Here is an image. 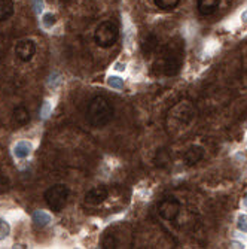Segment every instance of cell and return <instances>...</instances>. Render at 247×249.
<instances>
[{
  "mask_svg": "<svg viewBox=\"0 0 247 249\" xmlns=\"http://www.w3.org/2000/svg\"><path fill=\"white\" fill-rule=\"evenodd\" d=\"M107 84H109V87L115 88V89H122L124 88V79L119 78V76H109Z\"/></svg>",
  "mask_w": 247,
  "mask_h": 249,
  "instance_id": "17",
  "label": "cell"
},
{
  "mask_svg": "<svg viewBox=\"0 0 247 249\" xmlns=\"http://www.w3.org/2000/svg\"><path fill=\"white\" fill-rule=\"evenodd\" d=\"M69 188L63 184H57L51 187L47 193H45V200H47V205L49 206L51 211L54 212H61L69 198Z\"/></svg>",
  "mask_w": 247,
  "mask_h": 249,
  "instance_id": "4",
  "label": "cell"
},
{
  "mask_svg": "<svg viewBox=\"0 0 247 249\" xmlns=\"http://www.w3.org/2000/svg\"><path fill=\"white\" fill-rule=\"evenodd\" d=\"M179 2L181 0H153L155 6L160 8L161 11H173L174 8H177Z\"/></svg>",
  "mask_w": 247,
  "mask_h": 249,
  "instance_id": "16",
  "label": "cell"
},
{
  "mask_svg": "<svg viewBox=\"0 0 247 249\" xmlns=\"http://www.w3.org/2000/svg\"><path fill=\"white\" fill-rule=\"evenodd\" d=\"M14 120L18 125H26L30 121V112L24 106H16L14 109Z\"/></svg>",
  "mask_w": 247,
  "mask_h": 249,
  "instance_id": "12",
  "label": "cell"
},
{
  "mask_svg": "<svg viewBox=\"0 0 247 249\" xmlns=\"http://www.w3.org/2000/svg\"><path fill=\"white\" fill-rule=\"evenodd\" d=\"M54 22H55V17L52 14H47V15L43 17V24L47 26V27H51Z\"/></svg>",
  "mask_w": 247,
  "mask_h": 249,
  "instance_id": "20",
  "label": "cell"
},
{
  "mask_svg": "<svg viewBox=\"0 0 247 249\" xmlns=\"http://www.w3.org/2000/svg\"><path fill=\"white\" fill-rule=\"evenodd\" d=\"M114 118V106L103 96H96L86 107V120L96 128L107 125Z\"/></svg>",
  "mask_w": 247,
  "mask_h": 249,
  "instance_id": "2",
  "label": "cell"
},
{
  "mask_svg": "<svg viewBox=\"0 0 247 249\" xmlns=\"http://www.w3.org/2000/svg\"><path fill=\"white\" fill-rule=\"evenodd\" d=\"M244 205L247 206V196H246V198H244Z\"/></svg>",
  "mask_w": 247,
  "mask_h": 249,
  "instance_id": "23",
  "label": "cell"
},
{
  "mask_svg": "<svg viewBox=\"0 0 247 249\" xmlns=\"http://www.w3.org/2000/svg\"><path fill=\"white\" fill-rule=\"evenodd\" d=\"M238 229H240L241 231L247 233V216H246V215H243V216L238 218Z\"/></svg>",
  "mask_w": 247,
  "mask_h": 249,
  "instance_id": "19",
  "label": "cell"
},
{
  "mask_svg": "<svg viewBox=\"0 0 247 249\" xmlns=\"http://www.w3.org/2000/svg\"><path fill=\"white\" fill-rule=\"evenodd\" d=\"M33 222L37 225V227H45V225H48V224L51 222V216H49L47 212L37 211V212H34V215H33Z\"/></svg>",
  "mask_w": 247,
  "mask_h": 249,
  "instance_id": "15",
  "label": "cell"
},
{
  "mask_svg": "<svg viewBox=\"0 0 247 249\" xmlns=\"http://www.w3.org/2000/svg\"><path fill=\"white\" fill-rule=\"evenodd\" d=\"M220 0H198L197 2V9L201 15L209 17L212 14H214L219 8Z\"/></svg>",
  "mask_w": 247,
  "mask_h": 249,
  "instance_id": "10",
  "label": "cell"
},
{
  "mask_svg": "<svg viewBox=\"0 0 247 249\" xmlns=\"http://www.w3.org/2000/svg\"><path fill=\"white\" fill-rule=\"evenodd\" d=\"M156 50H158V39H156L155 35H148L143 42H142V51L143 54L148 57L153 53H156Z\"/></svg>",
  "mask_w": 247,
  "mask_h": 249,
  "instance_id": "11",
  "label": "cell"
},
{
  "mask_svg": "<svg viewBox=\"0 0 247 249\" xmlns=\"http://www.w3.org/2000/svg\"><path fill=\"white\" fill-rule=\"evenodd\" d=\"M181 201L176 197L167 196L158 203V213L165 221H174L179 216V213H181Z\"/></svg>",
  "mask_w": 247,
  "mask_h": 249,
  "instance_id": "5",
  "label": "cell"
},
{
  "mask_svg": "<svg viewBox=\"0 0 247 249\" xmlns=\"http://www.w3.org/2000/svg\"><path fill=\"white\" fill-rule=\"evenodd\" d=\"M32 152V143L29 142H18L15 146H14V155L19 160H24L27 158Z\"/></svg>",
  "mask_w": 247,
  "mask_h": 249,
  "instance_id": "14",
  "label": "cell"
},
{
  "mask_svg": "<svg viewBox=\"0 0 247 249\" xmlns=\"http://www.w3.org/2000/svg\"><path fill=\"white\" fill-rule=\"evenodd\" d=\"M107 196H109V191L106 187H96L85 194V203H88V205H91V206H99L107 198Z\"/></svg>",
  "mask_w": 247,
  "mask_h": 249,
  "instance_id": "8",
  "label": "cell"
},
{
  "mask_svg": "<svg viewBox=\"0 0 247 249\" xmlns=\"http://www.w3.org/2000/svg\"><path fill=\"white\" fill-rule=\"evenodd\" d=\"M115 69H116V71H119V72H122V71H125V64H122V63H118Z\"/></svg>",
  "mask_w": 247,
  "mask_h": 249,
  "instance_id": "22",
  "label": "cell"
},
{
  "mask_svg": "<svg viewBox=\"0 0 247 249\" xmlns=\"http://www.w3.org/2000/svg\"><path fill=\"white\" fill-rule=\"evenodd\" d=\"M14 0H0V21H6L14 15Z\"/></svg>",
  "mask_w": 247,
  "mask_h": 249,
  "instance_id": "13",
  "label": "cell"
},
{
  "mask_svg": "<svg viewBox=\"0 0 247 249\" xmlns=\"http://www.w3.org/2000/svg\"><path fill=\"white\" fill-rule=\"evenodd\" d=\"M9 231H11L9 225H8V224H6L5 221H2V219H0V240H2V239H5V237H8Z\"/></svg>",
  "mask_w": 247,
  "mask_h": 249,
  "instance_id": "18",
  "label": "cell"
},
{
  "mask_svg": "<svg viewBox=\"0 0 247 249\" xmlns=\"http://www.w3.org/2000/svg\"><path fill=\"white\" fill-rule=\"evenodd\" d=\"M203 157H204V149L201 146H198V145H192L183 154V163L188 167H192V166H195L197 163H199L201 160H203Z\"/></svg>",
  "mask_w": 247,
  "mask_h": 249,
  "instance_id": "9",
  "label": "cell"
},
{
  "mask_svg": "<svg viewBox=\"0 0 247 249\" xmlns=\"http://www.w3.org/2000/svg\"><path fill=\"white\" fill-rule=\"evenodd\" d=\"M49 114V102H45V106L42 109V117H47Z\"/></svg>",
  "mask_w": 247,
  "mask_h": 249,
  "instance_id": "21",
  "label": "cell"
},
{
  "mask_svg": "<svg viewBox=\"0 0 247 249\" xmlns=\"http://www.w3.org/2000/svg\"><path fill=\"white\" fill-rule=\"evenodd\" d=\"M119 37V27L114 21H103L96 29L94 40L100 48H110L114 47Z\"/></svg>",
  "mask_w": 247,
  "mask_h": 249,
  "instance_id": "3",
  "label": "cell"
},
{
  "mask_svg": "<svg viewBox=\"0 0 247 249\" xmlns=\"http://www.w3.org/2000/svg\"><path fill=\"white\" fill-rule=\"evenodd\" d=\"M156 51H158V57L153 64L156 72L165 76H174L181 72L183 64V45L181 42H168Z\"/></svg>",
  "mask_w": 247,
  "mask_h": 249,
  "instance_id": "1",
  "label": "cell"
},
{
  "mask_svg": "<svg viewBox=\"0 0 247 249\" xmlns=\"http://www.w3.org/2000/svg\"><path fill=\"white\" fill-rule=\"evenodd\" d=\"M36 54V43L32 39H22L15 45V55L22 63H29Z\"/></svg>",
  "mask_w": 247,
  "mask_h": 249,
  "instance_id": "7",
  "label": "cell"
},
{
  "mask_svg": "<svg viewBox=\"0 0 247 249\" xmlns=\"http://www.w3.org/2000/svg\"><path fill=\"white\" fill-rule=\"evenodd\" d=\"M192 118H194V107L188 102H181L179 105H176L170 110V115H168V120L179 121L181 125H188L192 121Z\"/></svg>",
  "mask_w": 247,
  "mask_h": 249,
  "instance_id": "6",
  "label": "cell"
}]
</instances>
